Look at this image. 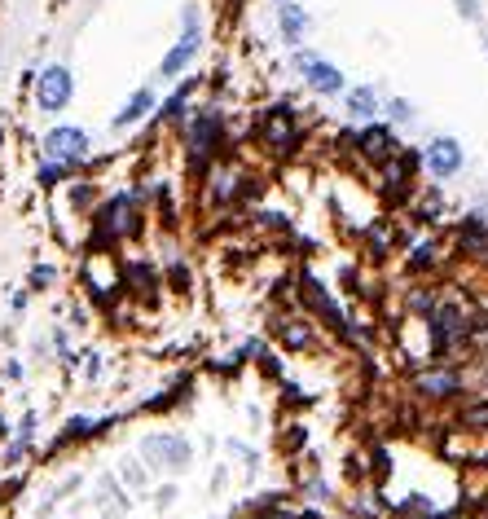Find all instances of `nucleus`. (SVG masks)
<instances>
[{
	"instance_id": "nucleus-1",
	"label": "nucleus",
	"mask_w": 488,
	"mask_h": 519,
	"mask_svg": "<svg viewBox=\"0 0 488 519\" xmlns=\"http://www.w3.org/2000/svg\"><path fill=\"white\" fill-rule=\"evenodd\" d=\"M291 62H295V71L304 75L308 93H317V97H343V88H348V75H343L335 62L317 58V53L304 49V44H299V49L291 53Z\"/></svg>"
},
{
	"instance_id": "nucleus-2",
	"label": "nucleus",
	"mask_w": 488,
	"mask_h": 519,
	"mask_svg": "<svg viewBox=\"0 0 488 519\" xmlns=\"http://www.w3.org/2000/svg\"><path fill=\"white\" fill-rule=\"evenodd\" d=\"M31 84H36V106L44 115H62L75 102V75L66 62H49Z\"/></svg>"
},
{
	"instance_id": "nucleus-3",
	"label": "nucleus",
	"mask_w": 488,
	"mask_h": 519,
	"mask_svg": "<svg viewBox=\"0 0 488 519\" xmlns=\"http://www.w3.org/2000/svg\"><path fill=\"white\" fill-rule=\"evenodd\" d=\"M40 150H44V159L84 163V159H88V150H93V141H88V132H84V128H75V124H58V128L44 132Z\"/></svg>"
},
{
	"instance_id": "nucleus-4",
	"label": "nucleus",
	"mask_w": 488,
	"mask_h": 519,
	"mask_svg": "<svg viewBox=\"0 0 488 519\" xmlns=\"http://www.w3.org/2000/svg\"><path fill=\"white\" fill-rule=\"evenodd\" d=\"M462 163H467V150H462L458 137H431V141H427L423 168L436 176V181H449V176H458Z\"/></svg>"
},
{
	"instance_id": "nucleus-5",
	"label": "nucleus",
	"mask_w": 488,
	"mask_h": 519,
	"mask_svg": "<svg viewBox=\"0 0 488 519\" xmlns=\"http://www.w3.org/2000/svg\"><path fill=\"white\" fill-rule=\"evenodd\" d=\"M260 128H264V141L277 150V154H291L299 146V119H295V110L291 106H273V110H264V119H260Z\"/></svg>"
},
{
	"instance_id": "nucleus-6",
	"label": "nucleus",
	"mask_w": 488,
	"mask_h": 519,
	"mask_svg": "<svg viewBox=\"0 0 488 519\" xmlns=\"http://www.w3.org/2000/svg\"><path fill=\"white\" fill-rule=\"evenodd\" d=\"M132 220H137V207H132V198L128 194H115L110 203H102V212H97V238L110 242V238H119V234H132Z\"/></svg>"
},
{
	"instance_id": "nucleus-7",
	"label": "nucleus",
	"mask_w": 488,
	"mask_h": 519,
	"mask_svg": "<svg viewBox=\"0 0 488 519\" xmlns=\"http://www.w3.org/2000/svg\"><path fill=\"white\" fill-rule=\"evenodd\" d=\"M220 141H225V119H220V110H194V119H190V150H194V159L216 154Z\"/></svg>"
},
{
	"instance_id": "nucleus-8",
	"label": "nucleus",
	"mask_w": 488,
	"mask_h": 519,
	"mask_svg": "<svg viewBox=\"0 0 488 519\" xmlns=\"http://www.w3.org/2000/svg\"><path fill=\"white\" fill-rule=\"evenodd\" d=\"M352 146H357V154H361V159H370V163H387L396 150H401V146H396L392 124H374V119L357 132V137H352Z\"/></svg>"
},
{
	"instance_id": "nucleus-9",
	"label": "nucleus",
	"mask_w": 488,
	"mask_h": 519,
	"mask_svg": "<svg viewBox=\"0 0 488 519\" xmlns=\"http://www.w3.org/2000/svg\"><path fill=\"white\" fill-rule=\"evenodd\" d=\"M141 454H146L154 467L181 471L185 462H190V445H185L181 436H146V440H141Z\"/></svg>"
},
{
	"instance_id": "nucleus-10",
	"label": "nucleus",
	"mask_w": 488,
	"mask_h": 519,
	"mask_svg": "<svg viewBox=\"0 0 488 519\" xmlns=\"http://www.w3.org/2000/svg\"><path fill=\"white\" fill-rule=\"evenodd\" d=\"M277 31H282V40L291 44V49H299L304 36L313 31V14H308L304 5H295V0H282V5H277Z\"/></svg>"
},
{
	"instance_id": "nucleus-11",
	"label": "nucleus",
	"mask_w": 488,
	"mask_h": 519,
	"mask_svg": "<svg viewBox=\"0 0 488 519\" xmlns=\"http://www.w3.org/2000/svg\"><path fill=\"white\" fill-rule=\"evenodd\" d=\"M198 49H203V36H181L168 53H163V62H159V80H176V75H185V71L194 66Z\"/></svg>"
},
{
	"instance_id": "nucleus-12",
	"label": "nucleus",
	"mask_w": 488,
	"mask_h": 519,
	"mask_svg": "<svg viewBox=\"0 0 488 519\" xmlns=\"http://www.w3.org/2000/svg\"><path fill=\"white\" fill-rule=\"evenodd\" d=\"M146 115H154V88H137V93H132L128 102L115 110V119H110V128H115V132L137 128Z\"/></svg>"
},
{
	"instance_id": "nucleus-13",
	"label": "nucleus",
	"mask_w": 488,
	"mask_h": 519,
	"mask_svg": "<svg viewBox=\"0 0 488 519\" xmlns=\"http://www.w3.org/2000/svg\"><path fill=\"white\" fill-rule=\"evenodd\" d=\"M343 106H348V115L357 119V124H370L374 115L383 110L379 93H374V84H357V88H343Z\"/></svg>"
},
{
	"instance_id": "nucleus-14",
	"label": "nucleus",
	"mask_w": 488,
	"mask_h": 519,
	"mask_svg": "<svg viewBox=\"0 0 488 519\" xmlns=\"http://www.w3.org/2000/svg\"><path fill=\"white\" fill-rule=\"evenodd\" d=\"M194 93H198V80H185V84L168 97V102L154 106V110H159V119H168V124H181V119L190 115V97H194Z\"/></svg>"
},
{
	"instance_id": "nucleus-15",
	"label": "nucleus",
	"mask_w": 488,
	"mask_h": 519,
	"mask_svg": "<svg viewBox=\"0 0 488 519\" xmlns=\"http://www.w3.org/2000/svg\"><path fill=\"white\" fill-rule=\"evenodd\" d=\"M418 392H427V396H449V392H458V374H449V370L423 374V379H418Z\"/></svg>"
},
{
	"instance_id": "nucleus-16",
	"label": "nucleus",
	"mask_w": 488,
	"mask_h": 519,
	"mask_svg": "<svg viewBox=\"0 0 488 519\" xmlns=\"http://www.w3.org/2000/svg\"><path fill=\"white\" fill-rule=\"evenodd\" d=\"M71 168H75V163L44 159V168H40V185H44V190H53V185H58V181H66V176H71Z\"/></svg>"
},
{
	"instance_id": "nucleus-17",
	"label": "nucleus",
	"mask_w": 488,
	"mask_h": 519,
	"mask_svg": "<svg viewBox=\"0 0 488 519\" xmlns=\"http://www.w3.org/2000/svg\"><path fill=\"white\" fill-rule=\"evenodd\" d=\"M436 264V242H418L414 251H409V273H423Z\"/></svg>"
},
{
	"instance_id": "nucleus-18",
	"label": "nucleus",
	"mask_w": 488,
	"mask_h": 519,
	"mask_svg": "<svg viewBox=\"0 0 488 519\" xmlns=\"http://www.w3.org/2000/svg\"><path fill=\"white\" fill-rule=\"evenodd\" d=\"M383 110H387V119H392V124H414V119H418L414 102H405V97H392Z\"/></svg>"
},
{
	"instance_id": "nucleus-19",
	"label": "nucleus",
	"mask_w": 488,
	"mask_h": 519,
	"mask_svg": "<svg viewBox=\"0 0 488 519\" xmlns=\"http://www.w3.org/2000/svg\"><path fill=\"white\" fill-rule=\"evenodd\" d=\"M234 194H238V176L216 172V176H212V198H216V203H229Z\"/></svg>"
},
{
	"instance_id": "nucleus-20",
	"label": "nucleus",
	"mask_w": 488,
	"mask_h": 519,
	"mask_svg": "<svg viewBox=\"0 0 488 519\" xmlns=\"http://www.w3.org/2000/svg\"><path fill=\"white\" fill-rule=\"evenodd\" d=\"M181 36H203V9L181 5Z\"/></svg>"
},
{
	"instance_id": "nucleus-21",
	"label": "nucleus",
	"mask_w": 488,
	"mask_h": 519,
	"mask_svg": "<svg viewBox=\"0 0 488 519\" xmlns=\"http://www.w3.org/2000/svg\"><path fill=\"white\" fill-rule=\"evenodd\" d=\"M49 282H58V269L53 264H36L31 269V286H49Z\"/></svg>"
},
{
	"instance_id": "nucleus-22",
	"label": "nucleus",
	"mask_w": 488,
	"mask_h": 519,
	"mask_svg": "<svg viewBox=\"0 0 488 519\" xmlns=\"http://www.w3.org/2000/svg\"><path fill=\"white\" fill-rule=\"evenodd\" d=\"M453 5H458V14L467 18V22H480V14H484L480 0H453Z\"/></svg>"
},
{
	"instance_id": "nucleus-23",
	"label": "nucleus",
	"mask_w": 488,
	"mask_h": 519,
	"mask_svg": "<svg viewBox=\"0 0 488 519\" xmlns=\"http://www.w3.org/2000/svg\"><path fill=\"white\" fill-rule=\"evenodd\" d=\"M84 374H88V379H97V374H102V361H97V357H84Z\"/></svg>"
},
{
	"instance_id": "nucleus-24",
	"label": "nucleus",
	"mask_w": 488,
	"mask_h": 519,
	"mask_svg": "<svg viewBox=\"0 0 488 519\" xmlns=\"http://www.w3.org/2000/svg\"><path fill=\"white\" fill-rule=\"evenodd\" d=\"M484 49H488V36H484Z\"/></svg>"
},
{
	"instance_id": "nucleus-25",
	"label": "nucleus",
	"mask_w": 488,
	"mask_h": 519,
	"mask_svg": "<svg viewBox=\"0 0 488 519\" xmlns=\"http://www.w3.org/2000/svg\"><path fill=\"white\" fill-rule=\"evenodd\" d=\"M93 5H102V0H93Z\"/></svg>"
},
{
	"instance_id": "nucleus-26",
	"label": "nucleus",
	"mask_w": 488,
	"mask_h": 519,
	"mask_svg": "<svg viewBox=\"0 0 488 519\" xmlns=\"http://www.w3.org/2000/svg\"><path fill=\"white\" fill-rule=\"evenodd\" d=\"M273 5H282V0H273Z\"/></svg>"
}]
</instances>
